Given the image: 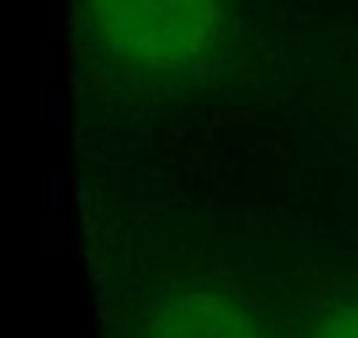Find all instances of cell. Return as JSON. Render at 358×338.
I'll return each instance as SVG.
<instances>
[{
	"mask_svg": "<svg viewBox=\"0 0 358 338\" xmlns=\"http://www.w3.org/2000/svg\"><path fill=\"white\" fill-rule=\"evenodd\" d=\"M308 338H358V302H342L329 309Z\"/></svg>",
	"mask_w": 358,
	"mask_h": 338,
	"instance_id": "3",
	"label": "cell"
},
{
	"mask_svg": "<svg viewBox=\"0 0 358 338\" xmlns=\"http://www.w3.org/2000/svg\"><path fill=\"white\" fill-rule=\"evenodd\" d=\"M80 17L106 64L150 83L199 73L226 34V0H80Z\"/></svg>",
	"mask_w": 358,
	"mask_h": 338,
	"instance_id": "1",
	"label": "cell"
},
{
	"mask_svg": "<svg viewBox=\"0 0 358 338\" xmlns=\"http://www.w3.org/2000/svg\"><path fill=\"white\" fill-rule=\"evenodd\" d=\"M143 338H266V332L236 299L189 288L156 302L143 318Z\"/></svg>",
	"mask_w": 358,
	"mask_h": 338,
	"instance_id": "2",
	"label": "cell"
}]
</instances>
